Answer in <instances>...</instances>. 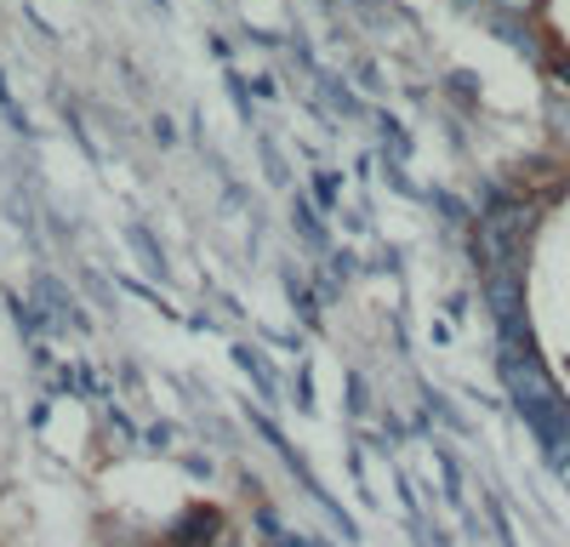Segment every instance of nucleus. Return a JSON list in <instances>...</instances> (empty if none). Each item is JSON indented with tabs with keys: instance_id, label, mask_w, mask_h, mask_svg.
Returning <instances> with one entry per match:
<instances>
[{
	"instance_id": "f257e3e1",
	"label": "nucleus",
	"mask_w": 570,
	"mask_h": 547,
	"mask_svg": "<svg viewBox=\"0 0 570 547\" xmlns=\"http://www.w3.org/2000/svg\"><path fill=\"white\" fill-rule=\"evenodd\" d=\"M212 530H217V514H188V519H183V530H177L166 547H206V541H212Z\"/></svg>"
}]
</instances>
